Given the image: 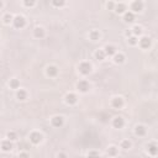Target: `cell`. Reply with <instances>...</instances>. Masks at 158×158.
<instances>
[{
	"mask_svg": "<svg viewBox=\"0 0 158 158\" xmlns=\"http://www.w3.org/2000/svg\"><path fill=\"white\" fill-rule=\"evenodd\" d=\"M79 72H80L83 76H88V74L91 72V64L88 63V62H83V63L79 64Z\"/></svg>",
	"mask_w": 158,
	"mask_h": 158,
	"instance_id": "obj_1",
	"label": "cell"
},
{
	"mask_svg": "<svg viewBox=\"0 0 158 158\" xmlns=\"http://www.w3.org/2000/svg\"><path fill=\"white\" fill-rule=\"evenodd\" d=\"M12 24H14V26L16 28H22V27H25V25H26V21H25V19L22 16L18 15L14 18V20H12Z\"/></svg>",
	"mask_w": 158,
	"mask_h": 158,
	"instance_id": "obj_2",
	"label": "cell"
},
{
	"mask_svg": "<svg viewBox=\"0 0 158 158\" xmlns=\"http://www.w3.org/2000/svg\"><path fill=\"white\" fill-rule=\"evenodd\" d=\"M41 141H42V135L40 132H32L30 135V142L34 144H38Z\"/></svg>",
	"mask_w": 158,
	"mask_h": 158,
	"instance_id": "obj_3",
	"label": "cell"
},
{
	"mask_svg": "<svg viewBox=\"0 0 158 158\" xmlns=\"http://www.w3.org/2000/svg\"><path fill=\"white\" fill-rule=\"evenodd\" d=\"M77 88H78L79 91H82V93H86V91L89 90L90 85H89V83L86 82V80H80L77 84Z\"/></svg>",
	"mask_w": 158,
	"mask_h": 158,
	"instance_id": "obj_4",
	"label": "cell"
},
{
	"mask_svg": "<svg viewBox=\"0 0 158 158\" xmlns=\"http://www.w3.org/2000/svg\"><path fill=\"white\" fill-rule=\"evenodd\" d=\"M143 9V3L142 1H140V0H136V1L132 3V5H131V12H140V11H142Z\"/></svg>",
	"mask_w": 158,
	"mask_h": 158,
	"instance_id": "obj_5",
	"label": "cell"
},
{
	"mask_svg": "<svg viewBox=\"0 0 158 158\" xmlns=\"http://www.w3.org/2000/svg\"><path fill=\"white\" fill-rule=\"evenodd\" d=\"M113 107H115V109H121V107L124 106V99L120 98V97H116L113 99Z\"/></svg>",
	"mask_w": 158,
	"mask_h": 158,
	"instance_id": "obj_6",
	"label": "cell"
},
{
	"mask_svg": "<svg viewBox=\"0 0 158 158\" xmlns=\"http://www.w3.org/2000/svg\"><path fill=\"white\" fill-rule=\"evenodd\" d=\"M51 122H52V126L53 127H61L62 125H63V117L62 116H55L52 120H51Z\"/></svg>",
	"mask_w": 158,
	"mask_h": 158,
	"instance_id": "obj_7",
	"label": "cell"
},
{
	"mask_svg": "<svg viewBox=\"0 0 158 158\" xmlns=\"http://www.w3.org/2000/svg\"><path fill=\"white\" fill-rule=\"evenodd\" d=\"M78 100V98H77V95L76 94H73V93H69L65 95V103L69 104V105H73V104H76Z\"/></svg>",
	"mask_w": 158,
	"mask_h": 158,
	"instance_id": "obj_8",
	"label": "cell"
},
{
	"mask_svg": "<svg viewBox=\"0 0 158 158\" xmlns=\"http://www.w3.org/2000/svg\"><path fill=\"white\" fill-rule=\"evenodd\" d=\"M124 21L127 22V24L134 22L135 21V14L134 12H131V11H126L124 14Z\"/></svg>",
	"mask_w": 158,
	"mask_h": 158,
	"instance_id": "obj_9",
	"label": "cell"
},
{
	"mask_svg": "<svg viewBox=\"0 0 158 158\" xmlns=\"http://www.w3.org/2000/svg\"><path fill=\"white\" fill-rule=\"evenodd\" d=\"M140 46H141V48H143V49H147L149 48V46H151V40L148 38V37H142V38L140 40Z\"/></svg>",
	"mask_w": 158,
	"mask_h": 158,
	"instance_id": "obj_10",
	"label": "cell"
},
{
	"mask_svg": "<svg viewBox=\"0 0 158 158\" xmlns=\"http://www.w3.org/2000/svg\"><path fill=\"white\" fill-rule=\"evenodd\" d=\"M12 143H11V141H9V140H6V141H3L1 142V149L4 152H10L11 149H12Z\"/></svg>",
	"mask_w": 158,
	"mask_h": 158,
	"instance_id": "obj_11",
	"label": "cell"
},
{
	"mask_svg": "<svg viewBox=\"0 0 158 158\" xmlns=\"http://www.w3.org/2000/svg\"><path fill=\"white\" fill-rule=\"evenodd\" d=\"M113 125H114V127H115V128H122V127H124V125H125V121H124V119H122V117L117 116V117H115V119H114Z\"/></svg>",
	"mask_w": 158,
	"mask_h": 158,
	"instance_id": "obj_12",
	"label": "cell"
},
{
	"mask_svg": "<svg viewBox=\"0 0 158 158\" xmlns=\"http://www.w3.org/2000/svg\"><path fill=\"white\" fill-rule=\"evenodd\" d=\"M104 52H105V56H114L116 53V48L111 45H107V46H105V48H104Z\"/></svg>",
	"mask_w": 158,
	"mask_h": 158,
	"instance_id": "obj_13",
	"label": "cell"
},
{
	"mask_svg": "<svg viewBox=\"0 0 158 158\" xmlns=\"http://www.w3.org/2000/svg\"><path fill=\"white\" fill-rule=\"evenodd\" d=\"M58 74V68L56 67V65H49V67L47 68V76L48 77H56Z\"/></svg>",
	"mask_w": 158,
	"mask_h": 158,
	"instance_id": "obj_14",
	"label": "cell"
},
{
	"mask_svg": "<svg viewBox=\"0 0 158 158\" xmlns=\"http://www.w3.org/2000/svg\"><path fill=\"white\" fill-rule=\"evenodd\" d=\"M117 14H125V10H126V5L122 3H119V4H115V9H114Z\"/></svg>",
	"mask_w": 158,
	"mask_h": 158,
	"instance_id": "obj_15",
	"label": "cell"
},
{
	"mask_svg": "<svg viewBox=\"0 0 158 158\" xmlns=\"http://www.w3.org/2000/svg\"><path fill=\"white\" fill-rule=\"evenodd\" d=\"M114 62L116 64H121L125 62V56L122 53H115L114 55Z\"/></svg>",
	"mask_w": 158,
	"mask_h": 158,
	"instance_id": "obj_16",
	"label": "cell"
},
{
	"mask_svg": "<svg viewBox=\"0 0 158 158\" xmlns=\"http://www.w3.org/2000/svg\"><path fill=\"white\" fill-rule=\"evenodd\" d=\"M34 36L36 38H42V37H45V30L42 27H36L34 31Z\"/></svg>",
	"mask_w": 158,
	"mask_h": 158,
	"instance_id": "obj_17",
	"label": "cell"
},
{
	"mask_svg": "<svg viewBox=\"0 0 158 158\" xmlns=\"http://www.w3.org/2000/svg\"><path fill=\"white\" fill-rule=\"evenodd\" d=\"M16 98H18L19 100L24 101V100H26V99H27V93L25 90L20 89V90H18V93H16Z\"/></svg>",
	"mask_w": 158,
	"mask_h": 158,
	"instance_id": "obj_18",
	"label": "cell"
},
{
	"mask_svg": "<svg viewBox=\"0 0 158 158\" xmlns=\"http://www.w3.org/2000/svg\"><path fill=\"white\" fill-rule=\"evenodd\" d=\"M147 151H148V153H149L151 156H156L157 153H158L157 144H156V143H151V144L148 146V149H147Z\"/></svg>",
	"mask_w": 158,
	"mask_h": 158,
	"instance_id": "obj_19",
	"label": "cell"
},
{
	"mask_svg": "<svg viewBox=\"0 0 158 158\" xmlns=\"http://www.w3.org/2000/svg\"><path fill=\"white\" fill-rule=\"evenodd\" d=\"M135 132L137 136H144L146 135V128H144V126H142V125H138V126H136Z\"/></svg>",
	"mask_w": 158,
	"mask_h": 158,
	"instance_id": "obj_20",
	"label": "cell"
},
{
	"mask_svg": "<svg viewBox=\"0 0 158 158\" xmlns=\"http://www.w3.org/2000/svg\"><path fill=\"white\" fill-rule=\"evenodd\" d=\"M105 52H104V49H98L97 52H95V58L99 61H104L105 59Z\"/></svg>",
	"mask_w": 158,
	"mask_h": 158,
	"instance_id": "obj_21",
	"label": "cell"
},
{
	"mask_svg": "<svg viewBox=\"0 0 158 158\" xmlns=\"http://www.w3.org/2000/svg\"><path fill=\"white\" fill-rule=\"evenodd\" d=\"M117 152H119V148L117 147H115V146H111V147H109L107 148V155L109 156H116L117 155Z\"/></svg>",
	"mask_w": 158,
	"mask_h": 158,
	"instance_id": "obj_22",
	"label": "cell"
},
{
	"mask_svg": "<svg viewBox=\"0 0 158 158\" xmlns=\"http://www.w3.org/2000/svg\"><path fill=\"white\" fill-rule=\"evenodd\" d=\"M89 37H90V40L91 41H98L99 40V37H100V34H99V31H91L90 34H89Z\"/></svg>",
	"mask_w": 158,
	"mask_h": 158,
	"instance_id": "obj_23",
	"label": "cell"
},
{
	"mask_svg": "<svg viewBox=\"0 0 158 158\" xmlns=\"http://www.w3.org/2000/svg\"><path fill=\"white\" fill-rule=\"evenodd\" d=\"M9 85H10V88H12V89H19L20 82L18 80V79H11L10 83H9Z\"/></svg>",
	"mask_w": 158,
	"mask_h": 158,
	"instance_id": "obj_24",
	"label": "cell"
},
{
	"mask_svg": "<svg viewBox=\"0 0 158 158\" xmlns=\"http://www.w3.org/2000/svg\"><path fill=\"white\" fill-rule=\"evenodd\" d=\"M132 32H134L135 37L140 36L141 34H142V28H141V26H134V28H132Z\"/></svg>",
	"mask_w": 158,
	"mask_h": 158,
	"instance_id": "obj_25",
	"label": "cell"
},
{
	"mask_svg": "<svg viewBox=\"0 0 158 158\" xmlns=\"http://www.w3.org/2000/svg\"><path fill=\"white\" fill-rule=\"evenodd\" d=\"M3 20H4V22H5V24H10V22H12L14 18H12V15H10V14H5Z\"/></svg>",
	"mask_w": 158,
	"mask_h": 158,
	"instance_id": "obj_26",
	"label": "cell"
},
{
	"mask_svg": "<svg viewBox=\"0 0 158 158\" xmlns=\"http://www.w3.org/2000/svg\"><path fill=\"white\" fill-rule=\"evenodd\" d=\"M6 137H7V140H9V141H15L16 138H18V136H16V134H15V132H12V131L7 132Z\"/></svg>",
	"mask_w": 158,
	"mask_h": 158,
	"instance_id": "obj_27",
	"label": "cell"
},
{
	"mask_svg": "<svg viewBox=\"0 0 158 158\" xmlns=\"http://www.w3.org/2000/svg\"><path fill=\"white\" fill-rule=\"evenodd\" d=\"M130 147H131V142H130V141L124 140L122 142H121V148H124V149H128Z\"/></svg>",
	"mask_w": 158,
	"mask_h": 158,
	"instance_id": "obj_28",
	"label": "cell"
},
{
	"mask_svg": "<svg viewBox=\"0 0 158 158\" xmlns=\"http://www.w3.org/2000/svg\"><path fill=\"white\" fill-rule=\"evenodd\" d=\"M128 43L132 45V46H135V45L138 43V40H137V37L131 36V37H128Z\"/></svg>",
	"mask_w": 158,
	"mask_h": 158,
	"instance_id": "obj_29",
	"label": "cell"
},
{
	"mask_svg": "<svg viewBox=\"0 0 158 158\" xmlns=\"http://www.w3.org/2000/svg\"><path fill=\"white\" fill-rule=\"evenodd\" d=\"M88 158H100V156H99V153L97 151H91V152H89Z\"/></svg>",
	"mask_w": 158,
	"mask_h": 158,
	"instance_id": "obj_30",
	"label": "cell"
},
{
	"mask_svg": "<svg viewBox=\"0 0 158 158\" xmlns=\"http://www.w3.org/2000/svg\"><path fill=\"white\" fill-rule=\"evenodd\" d=\"M106 6H107V9H110V10H114V9H115V3L110 1V3H107V4H106Z\"/></svg>",
	"mask_w": 158,
	"mask_h": 158,
	"instance_id": "obj_31",
	"label": "cell"
},
{
	"mask_svg": "<svg viewBox=\"0 0 158 158\" xmlns=\"http://www.w3.org/2000/svg\"><path fill=\"white\" fill-rule=\"evenodd\" d=\"M52 4L55 6H63L64 5V1H56V0H55V1H52Z\"/></svg>",
	"mask_w": 158,
	"mask_h": 158,
	"instance_id": "obj_32",
	"label": "cell"
},
{
	"mask_svg": "<svg viewBox=\"0 0 158 158\" xmlns=\"http://www.w3.org/2000/svg\"><path fill=\"white\" fill-rule=\"evenodd\" d=\"M24 4H25V5H26V6H34V5H35V1H34V0H31V1H28V0H26V1H25Z\"/></svg>",
	"mask_w": 158,
	"mask_h": 158,
	"instance_id": "obj_33",
	"label": "cell"
},
{
	"mask_svg": "<svg viewBox=\"0 0 158 158\" xmlns=\"http://www.w3.org/2000/svg\"><path fill=\"white\" fill-rule=\"evenodd\" d=\"M57 158H68V157H67V155H65V153H63V152H61V153H58V156H57Z\"/></svg>",
	"mask_w": 158,
	"mask_h": 158,
	"instance_id": "obj_34",
	"label": "cell"
},
{
	"mask_svg": "<svg viewBox=\"0 0 158 158\" xmlns=\"http://www.w3.org/2000/svg\"><path fill=\"white\" fill-rule=\"evenodd\" d=\"M19 158H28V155H27L26 152H22V153H20Z\"/></svg>",
	"mask_w": 158,
	"mask_h": 158,
	"instance_id": "obj_35",
	"label": "cell"
},
{
	"mask_svg": "<svg viewBox=\"0 0 158 158\" xmlns=\"http://www.w3.org/2000/svg\"><path fill=\"white\" fill-rule=\"evenodd\" d=\"M131 35V31H126V36H130Z\"/></svg>",
	"mask_w": 158,
	"mask_h": 158,
	"instance_id": "obj_36",
	"label": "cell"
},
{
	"mask_svg": "<svg viewBox=\"0 0 158 158\" xmlns=\"http://www.w3.org/2000/svg\"><path fill=\"white\" fill-rule=\"evenodd\" d=\"M1 6H3V3H1V1H0V7H1Z\"/></svg>",
	"mask_w": 158,
	"mask_h": 158,
	"instance_id": "obj_37",
	"label": "cell"
}]
</instances>
